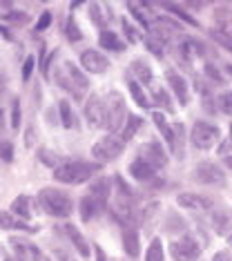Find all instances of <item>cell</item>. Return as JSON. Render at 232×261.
Listing matches in <instances>:
<instances>
[{"label": "cell", "mask_w": 232, "mask_h": 261, "mask_svg": "<svg viewBox=\"0 0 232 261\" xmlns=\"http://www.w3.org/2000/svg\"><path fill=\"white\" fill-rule=\"evenodd\" d=\"M56 81H58V85H61L65 92H69L76 100H81L83 96H85V92L89 90V81H87V76L83 74L74 63H69V61H67V63H63V67L58 69Z\"/></svg>", "instance_id": "obj_1"}, {"label": "cell", "mask_w": 232, "mask_h": 261, "mask_svg": "<svg viewBox=\"0 0 232 261\" xmlns=\"http://www.w3.org/2000/svg\"><path fill=\"white\" fill-rule=\"evenodd\" d=\"M100 168L96 163H83V161H67L63 165H58L56 172H54V179L61 183H69V186H76V183H85L89 176H94Z\"/></svg>", "instance_id": "obj_2"}, {"label": "cell", "mask_w": 232, "mask_h": 261, "mask_svg": "<svg viewBox=\"0 0 232 261\" xmlns=\"http://www.w3.org/2000/svg\"><path fill=\"white\" fill-rule=\"evenodd\" d=\"M38 201H40V205H43V210L47 212V215H51V217H69L71 207H74L71 205V199L67 197V194L61 192V190H56V188L40 190Z\"/></svg>", "instance_id": "obj_3"}, {"label": "cell", "mask_w": 232, "mask_h": 261, "mask_svg": "<svg viewBox=\"0 0 232 261\" xmlns=\"http://www.w3.org/2000/svg\"><path fill=\"white\" fill-rule=\"evenodd\" d=\"M125 118V100L118 92H110L103 100V127L107 132H116L123 127Z\"/></svg>", "instance_id": "obj_4"}, {"label": "cell", "mask_w": 232, "mask_h": 261, "mask_svg": "<svg viewBox=\"0 0 232 261\" xmlns=\"http://www.w3.org/2000/svg\"><path fill=\"white\" fill-rule=\"evenodd\" d=\"M190 141H192V145L199 147V150H210V147L219 141V129L214 127V125H210V123L196 121L194 125H192Z\"/></svg>", "instance_id": "obj_5"}, {"label": "cell", "mask_w": 232, "mask_h": 261, "mask_svg": "<svg viewBox=\"0 0 232 261\" xmlns=\"http://www.w3.org/2000/svg\"><path fill=\"white\" fill-rule=\"evenodd\" d=\"M123 150H125V141L121 136H105L92 147V154L94 159H100V161H112V159L121 156Z\"/></svg>", "instance_id": "obj_6"}, {"label": "cell", "mask_w": 232, "mask_h": 261, "mask_svg": "<svg viewBox=\"0 0 232 261\" xmlns=\"http://www.w3.org/2000/svg\"><path fill=\"white\" fill-rule=\"evenodd\" d=\"M170 252L176 261H196L201 257V246L192 239V237H183V239L172 243Z\"/></svg>", "instance_id": "obj_7"}, {"label": "cell", "mask_w": 232, "mask_h": 261, "mask_svg": "<svg viewBox=\"0 0 232 261\" xmlns=\"http://www.w3.org/2000/svg\"><path fill=\"white\" fill-rule=\"evenodd\" d=\"M192 176H194V181L205 183V186H221L223 183V172L214 163H199L194 168Z\"/></svg>", "instance_id": "obj_8"}, {"label": "cell", "mask_w": 232, "mask_h": 261, "mask_svg": "<svg viewBox=\"0 0 232 261\" xmlns=\"http://www.w3.org/2000/svg\"><path fill=\"white\" fill-rule=\"evenodd\" d=\"M139 154H141V161H145V163H150L154 170L157 168H163L165 163H168V154L163 152V147H161L157 141H150V143H145V145H141V150H139Z\"/></svg>", "instance_id": "obj_9"}, {"label": "cell", "mask_w": 232, "mask_h": 261, "mask_svg": "<svg viewBox=\"0 0 232 261\" xmlns=\"http://www.w3.org/2000/svg\"><path fill=\"white\" fill-rule=\"evenodd\" d=\"M81 65L92 74H103V72H107V67H110V61L96 49H85L81 54Z\"/></svg>", "instance_id": "obj_10"}, {"label": "cell", "mask_w": 232, "mask_h": 261, "mask_svg": "<svg viewBox=\"0 0 232 261\" xmlns=\"http://www.w3.org/2000/svg\"><path fill=\"white\" fill-rule=\"evenodd\" d=\"M9 246H14V250L18 254V259L22 261H38L40 259V250L38 246L27 239H20V237H11L9 239Z\"/></svg>", "instance_id": "obj_11"}, {"label": "cell", "mask_w": 232, "mask_h": 261, "mask_svg": "<svg viewBox=\"0 0 232 261\" xmlns=\"http://www.w3.org/2000/svg\"><path fill=\"white\" fill-rule=\"evenodd\" d=\"M176 203L181 207H188V210H192V212H203V210H208V207H212V199L203 197V194L183 192V194H178L176 197Z\"/></svg>", "instance_id": "obj_12"}, {"label": "cell", "mask_w": 232, "mask_h": 261, "mask_svg": "<svg viewBox=\"0 0 232 261\" xmlns=\"http://www.w3.org/2000/svg\"><path fill=\"white\" fill-rule=\"evenodd\" d=\"M150 29L154 32V40H163V43H165V40H170V36H172L170 32H178L181 27H178L172 18L159 16V18H154V22L150 25Z\"/></svg>", "instance_id": "obj_13"}, {"label": "cell", "mask_w": 232, "mask_h": 261, "mask_svg": "<svg viewBox=\"0 0 232 261\" xmlns=\"http://www.w3.org/2000/svg\"><path fill=\"white\" fill-rule=\"evenodd\" d=\"M85 118L92 123L94 127H103V98H98L96 94L87 98L85 103Z\"/></svg>", "instance_id": "obj_14"}, {"label": "cell", "mask_w": 232, "mask_h": 261, "mask_svg": "<svg viewBox=\"0 0 232 261\" xmlns=\"http://www.w3.org/2000/svg\"><path fill=\"white\" fill-rule=\"evenodd\" d=\"M165 79H168L170 87H172V92L176 94L178 103H181V105H188V100H190V94H188V81L183 79V76H178L174 69H168V72H165Z\"/></svg>", "instance_id": "obj_15"}, {"label": "cell", "mask_w": 232, "mask_h": 261, "mask_svg": "<svg viewBox=\"0 0 232 261\" xmlns=\"http://www.w3.org/2000/svg\"><path fill=\"white\" fill-rule=\"evenodd\" d=\"M9 228H16V230H25V232H38V228H34V225H27L25 221H18L14 215H9V212H3L0 210V230H9Z\"/></svg>", "instance_id": "obj_16"}, {"label": "cell", "mask_w": 232, "mask_h": 261, "mask_svg": "<svg viewBox=\"0 0 232 261\" xmlns=\"http://www.w3.org/2000/svg\"><path fill=\"white\" fill-rule=\"evenodd\" d=\"M110 190H112V181L110 179H98L92 186V190H89V194H92V197L98 201V205L103 207L107 203V199H110V194H112Z\"/></svg>", "instance_id": "obj_17"}, {"label": "cell", "mask_w": 232, "mask_h": 261, "mask_svg": "<svg viewBox=\"0 0 232 261\" xmlns=\"http://www.w3.org/2000/svg\"><path fill=\"white\" fill-rule=\"evenodd\" d=\"M89 14H92V20L96 22V25H107V22L112 20V11L107 7L105 3H92L89 5Z\"/></svg>", "instance_id": "obj_18"}, {"label": "cell", "mask_w": 232, "mask_h": 261, "mask_svg": "<svg viewBox=\"0 0 232 261\" xmlns=\"http://www.w3.org/2000/svg\"><path fill=\"white\" fill-rule=\"evenodd\" d=\"M130 174H132L136 181H150L152 176H154V168H152L150 163H145V161H141V159H136V161L130 165Z\"/></svg>", "instance_id": "obj_19"}, {"label": "cell", "mask_w": 232, "mask_h": 261, "mask_svg": "<svg viewBox=\"0 0 232 261\" xmlns=\"http://www.w3.org/2000/svg\"><path fill=\"white\" fill-rule=\"evenodd\" d=\"M123 248H125V252H127V257H139V252H141V248H139V234H136V230L132 228H127L123 232Z\"/></svg>", "instance_id": "obj_20"}, {"label": "cell", "mask_w": 232, "mask_h": 261, "mask_svg": "<svg viewBox=\"0 0 232 261\" xmlns=\"http://www.w3.org/2000/svg\"><path fill=\"white\" fill-rule=\"evenodd\" d=\"M65 232H67V237L71 239V243H74V246H76V250H79V252L83 254V257H87V254H89V248H87V241H85V237H83V234H81L79 230H76V228H74V225H71V223H67V225H65Z\"/></svg>", "instance_id": "obj_21"}, {"label": "cell", "mask_w": 232, "mask_h": 261, "mask_svg": "<svg viewBox=\"0 0 232 261\" xmlns=\"http://www.w3.org/2000/svg\"><path fill=\"white\" fill-rule=\"evenodd\" d=\"M98 45L103 47V49H112V51H123L125 45L121 43V38L116 36L114 32H103L98 36Z\"/></svg>", "instance_id": "obj_22"}, {"label": "cell", "mask_w": 232, "mask_h": 261, "mask_svg": "<svg viewBox=\"0 0 232 261\" xmlns=\"http://www.w3.org/2000/svg\"><path fill=\"white\" fill-rule=\"evenodd\" d=\"M127 7H130V11H132V14H134V18L139 20L143 27H150L152 22H154V18H150L152 14H150V11H147V5H143V3H130Z\"/></svg>", "instance_id": "obj_23"}, {"label": "cell", "mask_w": 232, "mask_h": 261, "mask_svg": "<svg viewBox=\"0 0 232 261\" xmlns=\"http://www.w3.org/2000/svg\"><path fill=\"white\" fill-rule=\"evenodd\" d=\"M98 207H100L98 201L94 199L92 194H85V197L81 199V219H83V221H89V219L98 212Z\"/></svg>", "instance_id": "obj_24"}, {"label": "cell", "mask_w": 232, "mask_h": 261, "mask_svg": "<svg viewBox=\"0 0 232 261\" xmlns=\"http://www.w3.org/2000/svg\"><path fill=\"white\" fill-rule=\"evenodd\" d=\"M152 118H154V123H157L159 132L163 134V136H165V141L170 143V150H172V147H174V129H172V127L168 125V121H165V116L161 114V112H154Z\"/></svg>", "instance_id": "obj_25"}, {"label": "cell", "mask_w": 232, "mask_h": 261, "mask_svg": "<svg viewBox=\"0 0 232 261\" xmlns=\"http://www.w3.org/2000/svg\"><path fill=\"white\" fill-rule=\"evenodd\" d=\"M11 212H16L18 217H32V201H29L27 194H20V197L14 199V203H11Z\"/></svg>", "instance_id": "obj_26"}, {"label": "cell", "mask_w": 232, "mask_h": 261, "mask_svg": "<svg viewBox=\"0 0 232 261\" xmlns=\"http://www.w3.org/2000/svg\"><path fill=\"white\" fill-rule=\"evenodd\" d=\"M141 125H143V118H141V116L130 114V116H127V125H125L123 134H121V139H123V141H130V139H132V136L141 129Z\"/></svg>", "instance_id": "obj_27"}, {"label": "cell", "mask_w": 232, "mask_h": 261, "mask_svg": "<svg viewBox=\"0 0 232 261\" xmlns=\"http://www.w3.org/2000/svg\"><path fill=\"white\" fill-rule=\"evenodd\" d=\"M145 261H163V243H161V239H152L145 254Z\"/></svg>", "instance_id": "obj_28"}, {"label": "cell", "mask_w": 232, "mask_h": 261, "mask_svg": "<svg viewBox=\"0 0 232 261\" xmlns=\"http://www.w3.org/2000/svg\"><path fill=\"white\" fill-rule=\"evenodd\" d=\"M132 69H134V74L139 76L143 83H145V85L152 81V72H150V67H147L145 61H134V63H132Z\"/></svg>", "instance_id": "obj_29"}, {"label": "cell", "mask_w": 232, "mask_h": 261, "mask_svg": "<svg viewBox=\"0 0 232 261\" xmlns=\"http://www.w3.org/2000/svg\"><path fill=\"white\" fill-rule=\"evenodd\" d=\"M58 112H61V121L65 127H74V114H71V108L67 100H61L58 103Z\"/></svg>", "instance_id": "obj_30"}, {"label": "cell", "mask_w": 232, "mask_h": 261, "mask_svg": "<svg viewBox=\"0 0 232 261\" xmlns=\"http://www.w3.org/2000/svg\"><path fill=\"white\" fill-rule=\"evenodd\" d=\"M127 87H130V94H132V98L141 105V108H150V103H147V98H145V94H143V90H141L139 83H134V81H132Z\"/></svg>", "instance_id": "obj_31"}, {"label": "cell", "mask_w": 232, "mask_h": 261, "mask_svg": "<svg viewBox=\"0 0 232 261\" xmlns=\"http://www.w3.org/2000/svg\"><path fill=\"white\" fill-rule=\"evenodd\" d=\"M38 161L43 163V165H58L61 163V156H58L56 152H51V150H38Z\"/></svg>", "instance_id": "obj_32"}, {"label": "cell", "mask_w": 232, "mask_h": 261, "mask_svg": "<svg viewBox=\"0 0 232 261\" xmlns=\"http://www.w3.org/2000/svg\"><path fill=\"white\" fill-rule=\"evenodd\" d=\"M174 154L178 159H183V125L181 123H176V127H174Z\"/></svg>", "instance_id": "obj_33"}, {"label": "cell", "mask_w": 232, "mask_h": 261, "mask_svg": "<svg viewBox=\"0 0 232 261\" xmlns=\"http://www.w3.org/2000/svg\"><path fill=\"white\" fill-rule=\"evenodd\" d=\"M0 161L5 163L14 161V143L11 141H0Z\"/></svg>", "instance_id": "obj_34"}, {"label": "cell", "mask_w": 232, "mask_h": 261, "mask_svg": "<svg viewBox=\"0 0 232 261\" xmlns=\"http://www.w3.org/2000/svg\"><path fill=\"white\" fill-rule=\"evenodd\" d=\"M181 49H183V54H186L188 58H192L194 54H203V45L194 43V40H186V43L181 45Z\"/></svg>", "instance_id": "obj_35"}, {"label": "cell", "mask_w": 232, "mask_h": 261, "mask_svg": "<svg viewBox=\"0 0 232 261\" xmlns=\"http://www.w3.org/2000/svg\"><path fill=\"white\" fill-rule=\"evenodd\" d=\"M65 34H67V38L74 43V40H81L83 38V34H81V29L76 27V20L69 16V20H67V25H65Z\"/></svg>", "instance_id": "obj_36"}, {"label": "cell", "mask_w": 232, "mask_h": 261, "mask_svg": "<svg viewBox=\"0 0 232 261\" xmlns=\"http://www.w3.org/2000/svg\"><path fill=\"white\" fill-rule=\"evenodd\" d=\"M163 7H165V9H168V11H172V14H176V16H178V18L188 20V22H190V25H196V20H194V18H192V16H190V14H186V11H183L181 7H178V5H170V3H163Z\"/></svg>", "instance_id": "obj_37"}, {"label": "cell", "mask_w": 232, "mask_h": 261, "mask_svg": "<svg viewBox=\"0 0 232 261\" xmlns=\"http://www.w3.org/2000/svg\"><path fill=\"white\" fill-rule=\"evenodd\" d=\"M228 223H230L228 212H221V215H217V217H214V225H217V232H219V234L228 232Z\"/></svg>", "instance_id": "obj_38"}, {"label": "cell", "mask_w": 232, "mask_h": 261, "mask_svg": "<svg viewBox=\"0 0 232 261\" xmlns=\"http://www.w3.org/2000/svg\"><path fill=\"white\" fill-rule=\"evenodd\" d=\"M11 127H20V100L18 98H14V103H11Z\"/></svg>", "instance_id": "obj_39"}, {"label": "cell", "mask_w": 232, "mask_h": 261, "mask_svg": "<svg viewBox=\"0 0 232 261\" xmlns=\"http://www.w3.org/2000/svg\"><path fill=\"white\" fill-rule=\"evenodd\" d=\"M154 100H157L159 105H163L165 110H170L172 112V103H170V98H168V94H165L161 87H154Z\"/></svg>", "instance_id": "obj_40"}, {"label": "cell", "mask_w": 232, "mask_h": 261, "mask_svg": "<svg viewBox=\"0 0 232 261\" xmlns=\"http://www.w3.org/2000/svg\"><path fill=\"white\" fill-rule=\"evenodd\" d=\"M219 108H221L225 114L232 116V92H225V94L219 96Z\"/></svg>", "instance_id": "obj_41"}, {"label": "cell", "mask_w": 232, "mask_h": 261, "mask_svg": "<svg viewBox=\"0 0 232 261\" xmlns=\"http://www.w3.org/2000/svg\"><path fill=\"white\" fill-rule=\"evenodd\" d=\"M34 65H36V58L27 56L25 63H22V81H29V76H32V72H34Z\"/></svg>", "instance_id": "obj_42"}, {"label": "cell", "mask_w": 232, "mask_h": 261, "mask_svg": "<svg viewBox=\"0 0 232 261\" xmlns=\"http://www.w3.org/2000/svg\"><path fill=\"white\" fill-rule=\"evenodd\" d=\"M123 29H125V34H127V40L130 43H139V32H136V29L130 25V20H123Z\"/></svg>", "instance_id": "obj_43"}, {"label": "cell", "mask_w": 232, "mask_h": 261, "mask_svg": "<svg viewBox=\"0 0 232 261\" xmlns=\"http://www.w3.org/2000/svg\"><path fill=\"white\" fill-rule=\"evenodd\" d=\"M51 25V14L49 11H45V14H40L38 22H36V32H43V29H47Z\"/></svg>", "instance_id": "obj_44"}, {"label": "cell", "mask_w": 232, "mask_h": 261, "mask_svg": "<svg viewBox=\"0 0 232 261\" xmlns=\"http://www.w3.org/2000/svg\"><path fill=\"white\" fill-rule=\"evenodd\" d=\"M5 18H7V20H16V22H25L27 16L25 14H18V11H7V14H5Z\"/></svg>", "instance_id": "obj_45"}, {"label": "cell", "mask_w": 232, "mask_h": 261, "mask_svg": "<svg viewBox=\"0 0 232 261\" xmlns=\"http://www.w3.org/2000/svg\"><path fill=\"white\" fill-rule=\"evenodd\" d=\"M147 47H150V51H154V54H157V58H163V51H161V45H159L154 38L147 40Z\"/></svg>", "instance_id": "obj_46"}, {"label": "cell", "mask_w": 232, "mask_h": 261, "mask_svg": "<svg viewBox=\"0 0 232 261\" xmlns=\"http://www.w3.org/2000/svg\"><path fill=\"white\" fill-rule=\"evenodd\" d=\"M205 74L208 76H212L214 81H221V74L217 72V67H212V65H205Z\"/></svg>", "instance_id": "obj_47"}, {"label": "cell", "mask_w": 232, "mask_h": 261, "mask_svg": "<svg viewBox=\"0 0 232 261\" xmlns=\"http://www.w3.org/2000/svg\"><path fill=\"white\" fill-rule=\"evenodd\" d=\"M214 261H232V254L228 250H221V252L214 254Z\"/></svg>", "instance_id": "obj_48"}, {"label": "cell", "mask_w": 232, "mask_h": 261, "mask_svg": "<svg viewBox=\"0 0 232 261\" xmlns=\"http://www.w3.org/2000/svg\"><path fill=\"white\" fill-rule=\"evenodd\" d=\"M56 257L61 259V261H74V259L69 257V254H65V252H61V250H56Z\"/></svg>", "instance_id": "obj_49"}, {"label": "cell", "mask_w": 232, "mask_h": 261, "mask_svg": "<svg viewBox=\"0 0 232 261\" xmlns=\"http://www.w3.org/2000/svg\"><path fill=\"white\" fill-rule=\"evenodd\" d=\"M96 261H105V252L100 248H96Z\"/></svg>", "instance_id": "obj_50"}, {"label": "cell", "mask_w": 232, "mask_h": 261, "mask_svg": "<svg viewBox=\"0 0 232 261\" xmlns=\"http://www.w3.org/2000/svg\"><path fill=\"white\" fill-rule=\"evenodd\" d=\"M0 127H5V112L0 108Z\"/></svg>", "instance_id": "obj_51"}, {"label": "cell", "mask_w": 232, "mask_h": 261, "mask_svg": "<svg viewBox=\"0 0 232 261\" xmlns=\"http://www.w3.org/2000/svg\"><path fill=\"white\" fill-rule=\"evenodd\" d=\"M0 34H3L5 38H11V34H9V32H7V29H5V27H0Z\"/></svg>", "instance_id": "obj_52"}, {"label": "cell", "mask_w": 232, "mask_h": 261, "mask_svg": "<svg viewBox=\"0 0 232 261\" xmlns=\"http://www.w3.org/2000/svg\"><path fill=\"white\" fill-rule=\"evenodd\" d=\"M225 165H228V168L232 170V156H225Z\"/></svg>", "instance_id": "obj_53"}, {"label": "cell", "mask_w": 232, "mask_h": 261, "mask_svg": "<svg viewBox=\"0 0 232 261\" xmlns=\"http://www.w3.org/2000/svg\"><path fill=\"white\" fill-rule=\"evenodd\" d=\"M5 261H22V259H18V257H5Z\"/></svg>", "instance_id": "obj_54"}, {"label": "cell", "mask_w": 232, "mask_h": 261, "mask_svg": "<svg viewBox=\"0 0 232 261\" xmlns=\"http://www.w3.org/2000/svg\"><path fill=\"white\" fill-rule=\"evenodd\" d=\"M228 243H230V248H232V234L228 237Z\"/></svg>", "instance_id": "obj_55"}, {"label": "cell", "mask_w": 232, "mask_h": 261, "mask_svg": "<svg viewBox=\"0 0 232 261\" xmlns=\"http://www.w3.org/2000/svg\"><path fill=\"white\" fill-rule=\"evenodd\" d=\"M0 92H3V76H0Z\"/></svg>", "instance_id": "obj_56"}, {"label": "cell", "mask_w": 232, "mask_h": 261, "mask_svg": "<svg viewBox=\"0 0 232 261\" xmlns=\"http://www.w3.org/2000/svg\"><path fill=\"white\" fill-rule=\"evenodd\" d=\"M225 69H228V72H230V74H232V65H228V67H225Z\"/></svg>", "instance_id": "obj_57"}, {"label": "cell", "mask_w": 232, "mask_h": 261, "mask_svg": "<svg viewBox=\"0 0 232 261\" xmlns=\"http://www.w3.org/2000/svg\"><path fill=\"white\" fill-rule=\"evenodd\" d=\"M230 136H232V125H230Z\"/></svg>", "instance_id": "obj_58"}, {"label": "cell", "mask_w": 232, "mask_h": 261, "mask_svg": "<svg viewBox=\"0 0 232 261\" xmlns=\"http://www.w3.org/2000/svg\"><path fill=\"white\" fill-rule=\"evenodd\" d=\"M45 261H49V259H45Z\"/></svg>", "instance_id": "obj_59"}]
</instances>
